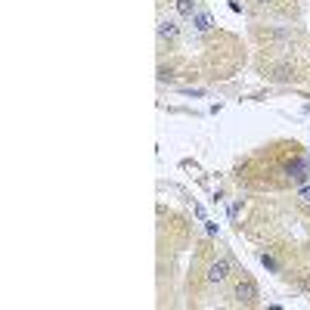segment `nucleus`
I'll use <instances>...</instances> for the list:
<instances>
[{
  "label": "nucleus",
  "mask_w": 310,
  "mask_h": 310,
  "mask_svg": "<svg viewBox=\"0 0 310 310\" xmlns=\"http://www.w3.org/2000/svg\"><path fill=\"white\" fill-rule=\"evenodd\" d=\"M307 112H310V105H307Z\"/></svg>",
  "instance_id": "1a4fd4ad"
},
{
  "label": "nucleus",
  "mask_w": 310,
  "mask_h": 310,
  "mask_svg": "<svg viewBox=\"0 0 310 310\" xmlns=\"http://www.w3.org/2000/svg\"><path fill=\"white\" fill-rule=\"evenodd\" d=\"M301 199H304V202H310V186H304V189H301Z\"/></svg>",
  "instance_id": "0eeeda50"
},
{
  "label": "nucleus",
  "mask_w": 310,
  "mask_h": 310,
  "mask_svg": "<svg viewBox=\"0 0 310 310\" xmlns=\"http://www.w3.org/2000/svg\"><path fill=\"white\" fill-rule=\"evenodd\" d=\"M230 276V264L227 260H214V264L208 267V283H224Z\"/></svg>",
  "instance_id": "f03ea898"
},
{
  "label": "nucleus",
  "mask_w": 310,
  "mask_h": 310,
  "mask_svg": "<svg viewBox=\"0 0 310 310\" xmlns=\"http://www.w3.org/2000/svg\"><path fill=\"white\" fill-rule=\"evenodd\" d=\"M258 3H270V0H258Z\"/></svg>",
  "instance_id": "6e6552de"
},
{
  "label": "nucleus",
  "mask_w": 310,
  "mask_h": 310,
  "mask_svg": "<svg viewBox=\"0 0 310 310\" xmlns=\"http://www.w3.org/2000/svg\"><path fill=\"white\" fill-rule=\"evenodd\" d=\"M177 34H180V25L174 22V19H161V22H158V37H164V41H174Z\"/></svg>",
  "instance_id": "7ed1b4c3"
},
{
  "label": "nucleus",
  "mask_w": 310,
  "mask_h": 310,
  "mask_svg": "<svg viewBox=\"0 0 310 310\" xmlns=\"http://www.w3.org/2000/svg\"><path fill=\"white\" fill-rule=\"evenodd\" d=\"M258 298V285L251 283V279H242V283L236 285V301H242V304H251Z\"/></svg>",
  "instance_id": "f257e3e1"
},
{
  "label": "nucleus",
  "mask_w": 310,
  "mask_h": 310,
  "mask_svg": "<svg viewBox=\"0 0 310 310\" xmlns=\"http://www.w3.org/2000/svg\"><path fill=\"white\" fill-rule=\"evenodd\" d=\"M192 22H196V28H199V31H211L214 19H211L208 13H196V16H192Z\"/></svg>",
  "instance_id": "20e7f679"
},
{
  "label": "nucleus",
  "mask_w": 310,
  "mask_h": 310,
  "mask_svg": "<svg viewBox=\"0 0 310 310\" xmlns=\"http://www.w3.org/2000/svg\"><path fill=\"white\" fill-rule=\"evenodd\" d=\"M177 13L192 19V16H196V0H177Z\"/></svg>",
  "instance_id": "39448f33"
},
{
  "label": "nucleus",
  "mask_w": 310,
  "mask_h": 310,
  "mask_svg": "<svg viewBox=\"0 0 310 310\" xmlns=\"http://www.w3.org/2000/svg\"><path fill=\"white\" fill-rule=\"evenodd\" d=\"M260 260H264V267H267V270H276V260H273V258H267V255H264Z\"/></svg>",
  "instance_id": "423d86ee"
}]
</instances>
